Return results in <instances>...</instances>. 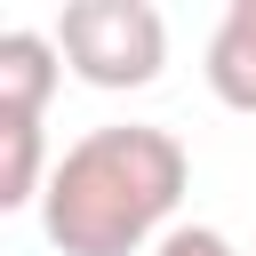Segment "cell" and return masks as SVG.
I'll return each instance as SVG.
<instances>
[{
    "instance_id": "obj_2",
    "label": "cell",
    "mask_w": 256,
    "mask_h": 256,
    "mask_svg": "<svg viewBox=\"0 0 256 256\" xmlns=\"http://www.w3.org/2000/svg\"><path fill=\"white\" fill-rule=\"evenodd\" d=\"M56 48H64V72L104 88V96L152 88L168 64V16L152 0H64Z\"/></svg>"
},
{
    "instance_id": "obj_6",
    "label": "cell",
    "mask_w": 256,
    "mask_h": 256,
    "mask_svg": "<svg viewBox=\"0 0 256 256\" xmlns=\"http://www.w3.org/2000/svg\"><path fill=\"white\" fill-rule=\"evenodd\" d=\"M152 256H240V248H232V240H224L216 224H176V232H168V240H160Z\"/></svg>"
},
{
    "instance_id": "obj_4",
    "label": "cell",
    "mask_w": 256,
    "mask_h": 256,
    "mask_svg": "<svg viewBox=\"0 0 256 256\" xmlns=\"http://www.w3.org/2000/svg\"><path fill=\"white\" fill-rule=\"evenodd\" d=\"M200 72H208V88H216L224 112H248V120H256V0H232V8L216 16Z\"/></svg>"
},
{
    "instance_id": "obj_3",
    "label": "cell",
    "mask_w": 256,
    "mask_h": 256,
    "mask_svg": "<svg viewBox=\"0 0 256 256\" xmlns=\"http://www.w3.org/2000/svg\"><path fill=\"white\" fill-rule=\"evenodd\" d=\"M56 80H64V48H56V32L8 24V32H0V120H48Z\"/></svg>"
},
{
    "instance_id": "obj_1",
    "label": "cell",
    "mask_w": 256,
    "mask_h": 256,
    "mask_svg": "<svg viewBox=\"0 0 256 256\" xmlns=\"http://www.w3.org/2000/svg\"><path fill=\"white\" fill-rule=\"evenodd\" d=\"M184 184H192V152L168 128L112 120L56 152L40 192V232L56 256H144L176 232L168 216Z\"/></svg>"
},
{
    "instance_id": "obj_7",
    "label": "cell",
    "mask_w": 256,
    "mask_h": 256,
    "mask_svg": "<svg viewBox=\"0 0 256 256\" xmlns=\"http://www.w3.org/2000/svg\"><path fill=\"white\" fill-rule=\"evenodd\" d=\"M248 256H256V248H248Z\"/></svg>"
},
{
    "instance_id": "obj_5",
    "label": "cell",
    "mask_w": 256,
    "mask_h": 256,
    "mask_svg": "<svg viewBox=\"0 0 256 256\" xmlns=\"http://www.w3.org/2000/svg\"><path fill=\"white\" fill-rule=\"evenodd\" d=\"M48 136L40 120H0V208H32L48 192Z\"/></svg>"
}]
</instances>
